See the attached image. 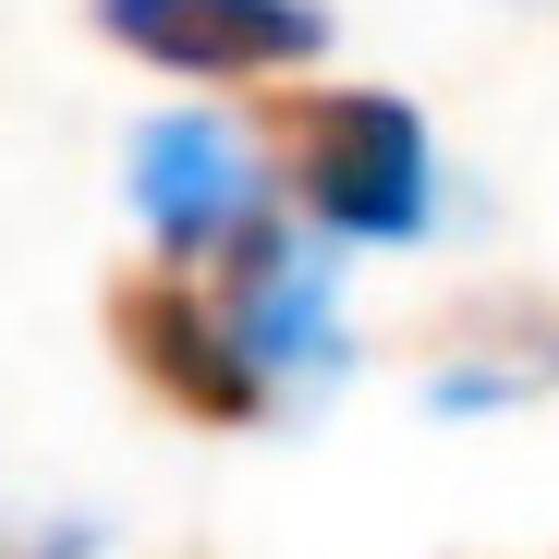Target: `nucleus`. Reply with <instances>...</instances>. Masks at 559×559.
I'll use <instances>...</instances> for the list:
<instances>
[{
  "label": "nucleus",
  "mask_w": 559,
  "mask_h": 559,
  "mask_svg": "<svg viewBox=\"0 0 559 559\" xmlns=\"http://www.w3.org/2000/svg\"><path fill=\"white\" fill-rule=\"evenodd\" d=\"M85 25L158 73H195V85H267L329 49L317 0H85Z\"/></svg>",
  "instance_id": "obj_3"
},
{
  "label": "nucleus",
  "mask_w": 559,
  "mask_h": 559,
  "mask_svg": "<svg viewBox=\"0 0 559 559\" xmlns=\"http://www.w3.org/2000/svg\"><path fill=\"white\" fill-rule=\"evenodd\" d=\"M280 170L329 243H414L438 219V134L390 85H341V98H293L267 122Z\"/></svg>",
  "instance_id": "obj_1"
},
{
  "label": "nucleus",
  "mask_w": 559,
  "mask_h": 559,
  "mask_svg": "<svg viewBox=\"0 0 559 559\" xmlns=\"http://www.w3.org/2000/svg\"><path fill=\"white\" fill-rule=\"evenodd\" d=\"M122 195H134L158 255H207V243H231L255 219V146L231 122H207V110H158V122H134Z\"/></svg>",
  "instance_id": "obj_5"
},
{
  "label": "nucleus",
  "mask_w": 559,
  "mask_h": 559,
  "mask_svg": "<svg viewBox=\"0 0 559 559\" xmlns=\"http://www.w3.org/2000/svg\"><path fill=\"white\" fill-rule=\"evenodd\" d=\"M110 353L134 365L182 426H255V414L280 402V378L255 365V341L231 329V305L182 293L170 267H158V280L122 267V280H110Z\"/></svg>",
  "instance_id": "obj_2"
},
{
  "label": "nucleus",
  "mask_w": 559,
  "mask_h": 559,
  "mask_svg": "<svg viewBox=\"0 0 559 559\" xmlns=\"http://www.w3.org/2000/svg\"><path fill=\"white\" fill-rule=\"evenodd\" d=\"M231 255V329L255 341V365L280 390H329L341 365H353V341H341V280H329V231H280L267 207L219 243Z\"/></svg>",
  "instance_id": "obj_4"
},
{
  "label": "nucleus",
  "mask_w": 559,
  "mask_h": 559,
  "mask_svg": "<svg viewBox=\"0 0 559 559\" xmlns=\"http://www.w3.org/2000/svg\"><path fill=\"white\" fill-rule=\"evenodd\" d=\"M535 390H559V305H535V293L450 317L426 353V414H511Z\"/></svg>",
  "instance_id": "obj_6"
}]
</instances>
